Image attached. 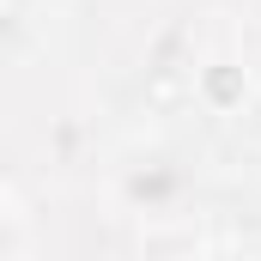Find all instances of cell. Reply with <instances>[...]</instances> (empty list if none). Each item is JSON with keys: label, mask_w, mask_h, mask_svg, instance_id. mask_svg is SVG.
I'll use <instances>...</instances> for the list:
<instances>
[{"label": "cell", "mask_w": 261, "mask_h": 261, "mask_svg": "<svg viewBox=\"0 0 261 261\" xmlns=\"http://www.w3.org/2000/svg\"><path fill=\"white\" fill-rule=\"evenodd\" d=\"M249 97H255V79H249V67H243V61L213 55V61L195 67V103L206 110V116H243Z\"/></svg>", "instance_id": "obj_1"}, {"label": "cell", "mask_w": 261, "mask_h": 261, "mask_svg": "<svg viewBox=\"0 0 261 261\" xmlns=\"http://www.w3.org/2000/svg\"><path fill=\"white\" fill-rule=\"evenodd\" d=\"M176 195H182V170L170 158H146V164H128L122 170V200H128L134 213H164Z\"/></svg>", "instance_id": "obj_2"}, {"label": "cell", "mask_w": 261, "mask_h": 261, "mask_svg": "<svg viewBox=\"0 0 261 261\" xmlns=\"http://www.w3.org/2000/svg\"><path fill=\"white\" fill-rule=\"evenodd\" d=\"M0 261H24V206L12 182L0 189Z\"/></svg>", "instance_id": "obj_3"}]
</instances>
